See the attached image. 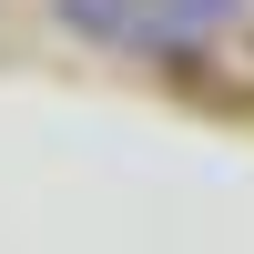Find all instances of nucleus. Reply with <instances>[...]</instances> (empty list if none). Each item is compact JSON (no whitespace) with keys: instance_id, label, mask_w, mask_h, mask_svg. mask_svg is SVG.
Wrapping results in <instances>:
<instances>
[{"instance_id":"1","label":"nucleus","mask_w":254,"mask_h":254,"mask_svg":"<svg viewBox=\"0 0 254 254\" xmlns=\"http://www.w3.org/2000/svg\"><path fill=\"white\" fill-rule=\"evenodd\" d=\"M51 20L81 41V51H142V31H153V0H51Z\"/></svg>"},{"instance_id":"2","label":"nucleus","mask_w":254,"mask_h":254,"mask_svg":"<svg viewBox=\"0 0 254 254\" xmlns=\"http://www.w3.org/2000/svg\"><path fill=\"white\" fill-rule=\"evenodd\" d=\"M234 20H244V0H153L142 51H203V41H224Z\"/></svg>"}]
</instances>
